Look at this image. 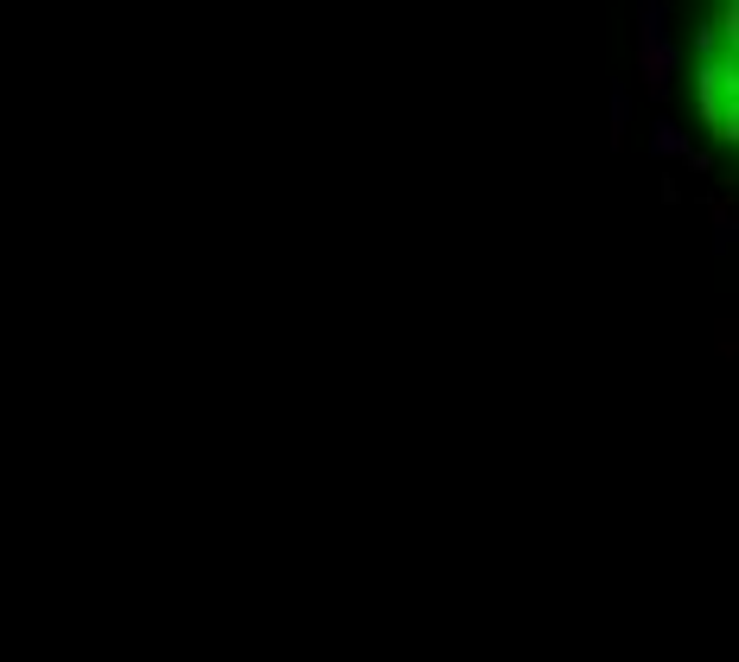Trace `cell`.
<instances>
[{
  "instance_id": "cell-1",
  "label": "cell",
  "mask_w": 739,
  "mask_h": 662,
  "mask_svg": "<svg viewBox=\"0 0 739 662\" xmlns=\"http://www.w3.org/2000/svg\"><path fill=\"white\" fill-rule=\"evenodd\" d=\"M701 115L739 153V0H714L701 32Z\"/></svg>"
}]
</instances>
